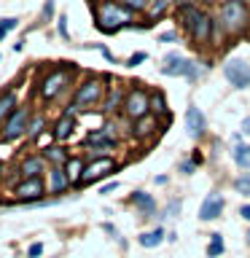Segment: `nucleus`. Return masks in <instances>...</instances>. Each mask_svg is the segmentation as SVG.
<instances>
[{"instance_id":"nucleus-1","label":"nucleus","mask_w":250,"mask_h":258,"mask_svg":"<svg viewBox=\"0 0 250 258\" xmlns=\"http://www.w3.org/2000/svg\"><path fill=\"white\" fill-rule=\"evenodd\" d=\"M94 22L100 32H118L121 27H127L132 22V11L124 3H113V0H105L94 8Z\"/></svg>"},{"instance_id":"nucleus-2","label":"nucleus","mask_w":250,"mask_h":258,"mask_svg":"<svg viewBox=\"0 0 250 258\" xmlns=\"http://www.w3.org/2000/svg\"><path fill=\"white\" fill-rule=\"evenodd\" d=\"M250 22V11L245 0H223L221 3V27L229 35H239Z\"/></svg>"},{"instance_id":"nucleus-3","label":"nucleus","mask_w":250,"mask_h":258,"mask_svg":"<svg viewBox=\"0 0 250 258\" xmlns=\"http://www.w3.org/2000/svg\"><path fill=\"white\" fill-rule=\"evenodd\" d=\"M124 116L132 118V121H140L145 116H151V97L145 89H129L127 97H124Z\"/></svg>"},{"instance_id":"nucleus-4","label":"nucleus","mask_w":250,"mask_h":258,"mask_svg":"<svg viewBox=\"0 0 250 258\" xmlns=\"http://www.w3.org/2000/svg\"><path fill=\"white\" fill-rule=\"evenodd\" d=\"M113 172H116V161H113L110 156H97V159H92L84 167V175H81L78 185H92V183L102 180V177H108Z\"/></svg>"},{"instance_id":"nucleus-5","label":"nucleus","mask_w":250,"mask_h":258,"mask_svg":"<svg viewBox=\"0 0 250 258\" xmlns=\"http://www.w3.org/2000/svg\"><path fill=\"white\" fill-rule=\"evenodd\" d=\"M70 84V70L68 68H59V70H51L48 76L40 81V97L46 102H51L54 97H59V92Z\"/></svg>"},{"instance_id":"nucleus-6","label":"nucleus","mask_w":250,"mask_h":258,"mask_svg":"<svg viewBox=\"0 0 250 258\" xmlns=\"http://www.w3.org/2000/svg\"><path fill=\"white\" fill-rule=\"evenodd\" d=\"M185 32H189V38H191L197 46H207L210 40H213V32H215L213 16H210L207 11H199V16L191 22V27L185 30Z\"/></svg>"},{"instance_id":"nucleus-7","label":"nucleus","mask_w":250,"mask_h":258,"mask_svg":"<svg viewBox=\"0 0 250 258\" xmlns=\"http://www.w3.org/2000/svg\"><path fill=\"white\" fill-rule=\"evenodd\" d=\"M102 94H105V86H102V81L100 78H86L84 84H81L78 89H76V102L78 108H89V105H97L102 100Z\"/></svg>"},{"instance_id":"nucleus-8","label":"nucleus","mask_w":250,"mask_h":258,"mask_svg":"<svg viewBox=\"0 0 250 258\" xmlns=\"http://www.w3.org/2000/svg\"><path fill=\"white\" fill-rule=\"evenodd\" d=\"M27 126H30V108H16L3 124V140L14 143L16 137L27 135Z\"/></svg>"},{"instance_id":"nucleus-9","label":"nucleus","mask_w":250,"mask_h":258,"mask_svg":"<svg viewBox=\"0 0 250 258\" xmlns=\"http://www.w3.org/2000/svg\"><path fill=\"white\" fill-rule=\"evenodd\" d=\"M223 76L234 89H247L250 86V62L245 59H229L223 64Z\"/></svg>"},{"instance_id":"nucleus-10","label":"nucleus","mask_w":250,"mask_h":258,"mask_svg":"<svg viewBox=\"0 0 250 258\" xmlns=\"http://www.w3.org/2000/svg\"><path fill=\"white\" fill-rule=\"evenodd\" d=\"M164 76H185V78H197V64L191 59H185L180 54H167L164 64H161Z\"/></svg>"},{"instance_id":"nucleus-11","label":"nucleus","mask_w":250,"mask_h":258,"mask_svg":"<svg viewBox=\"0 0 250 258\" xmlns=\"http://www.w3.org/2000/svg\"><path fill=\"white\" fill-rule=\"evenodd\" d=\"M223 210H226V199H223V194H218V191H210L205 202L199 205V221H218V218L223 215Z\"/></svg>"},{"instance_id":"nucleus-12","label":"nucleus","mask_w":250,"mask_h":258,"mask_svg":"<svg viewBox=\"0 0 250 258\" xmlns=\"http://www.w3.org/2000/svg\"><path fill=\"white\" fill-rule=\"evenodd\" d=\"M14 194H16V199H19V202H38L48 191H46L43 177H27V180H22L19 185H16Z\"/></svg>"},{"instance_id":"nucleus-13","label":"nucleus","mask_w":250,"mask_h":258,"mask_svg":"<svg viewBox=\"0 0 250 258\" xmlns=\"http://www.w3.org/2000/svg\"><path fill=\"white\" fill-rule=\"evenodd\" d=\"M185 129H189V135L194 140L205 137V132H207V118L197 105H189V108H185Z\"/></svg>"},{"instance_id":"nucleus-14","label":"nucleus","mask_w":250,"mask_h":258,"mask_svg":"<svg viewBox=\"0 0 250 258\" xmlns=\"http://www.w3.org/2000/svg\"><path fill=\"white\" fill-rule=\"evenodd\" d=\"M19 175H22V180H27V177H43L46 175V159L38 156V153L24 156L19 164Z\"/></svg>"},{"instance_id":"nucleus-15","label":"nucleus","mask_w":250,"mask_h":258,"mask_svg":"<svg viewBox=\"0 0 250 258\" xmlns=\"http://www.w3.org/2000/svg\"><path fill=\"white\" fill-rule=\"evenodd\" d=\"M86 145L89 148H113L116 145V132H113V126H102V129H94V132L86 135Z\"/></svg>"},{"instance_id":"nucleus-16","label":"nucleus","mask_w":250,"mask_h":258,"mask_svg":"<svg viewBox=\"0 0 250 258\" xmlns=\"http://www.w3.org/2000/svg\"><path fill=\"white\" fill-rule=\"evenodd\" d=\"M48 185H46V191L48 194H65L70 188V177H68V172H65V167H51L48 169Z\"/></svg>"},{"instance_id":"nucleus-17","label":"nucleus","mask_w":250,"mask_h":258,"mask_svg":"<svg viewBox=\"0 0 250 258\" xmlns=\"http://www.w3.org/2000/svg\"><path fill=\"white\" fill-rule=\"evenodd\" d=\"M129 202L140 210L143 218H153V213H156V199H153L151 194H145V191H135L132 197H129Z\"/></svg>"},{"instance_id":"nucleus-18","label":"nucleus","mask_w":250,"mask_h":258,"mask_svg":"<svg viewBox=\"0 0 250 258\" xmlns=\"http://www.w3.org/2000/svg\"><path fill=\"white\" fill-rule=\"evenodd\" d=\"M40 156L46 159V164H51V167H65L70 161V153L62 148V145H48V148H43V153Z\"/></svg>"},{"instance_id":"nucleus-19","label":"nucleus","mask_w":250,"mask_h":258,"mask_svg":"<svg viewBox=\"0 0 250 258\" xmlns=\"http://www.w3.org/2000/svg\"><path fill=\"white\" fill-rule=\"evenodd\" d=\"M73 129H76V116H68V113H65V116L54 124L51 135H54V140L62 143V140H68V137L73 135Z\"/></svg>"},{"instance_id":"nucleus-20","label":"nucleus","mask_w":250,"mask_h":258,"mask_svg":"<svg viewBox=\"0 0 250 258\" xmlns=\"http://www.w3.org/2000/svg\"><path fill=\"white\" fill-rule=\"evenodd\" d=\"M161 242H164V229L161 226H156V229H151V231H143L140 237H137V245L140 247H159Z\"/></svg>"},{"instance_id":"nucleus-21","label":"nucleus","mask_w":250,"mask_h":258,"mask_svg":"<svg viewBox=\"0 0 250 258\" xmlns=\"http://www.w3.org/2000/svg\"><path fill=\"white\" fill-rule=\"evenodd\" d=\"M19 108V102H16V94L14 92H6V94H0V124H6L8 116Z\"/></svg>"},{"instance_id":"nucleus-22","label":"nucleus","mask_w":250,"mask_h":258,"mask_svg":"<svg viewBox=\"0 0 250 258\" xmlns=\"http://www.w3.org/2000/svg\"><path fill=\"white\" fill-rule=\"evenodd\" d=\"M84 161H81L78 156H70V161L65 164V172H68V177H70V183L73 185H78L81 183V175H84Z\"/></svg>"},{"instance_id":"nucleus-23","label":"nucleus","mask_w":250,"mask_h":258,"mask_svg":"<svg viewBox=\"0 0 250 258\" xmlns=\"http://www.w3.org/2000/svg\"><path fill=\"white\" fill-rule=\"evenodd\" d=\"M156 132V118H151V116H145L140 121H135V126H132V135L135 137H148Z\"/></svg>"},{"instance_id":"nucleus-24","label":"nucleus","mask_w":250,"mask_h":258,"mask_svg":"<svg viewBox=\"0 0 250 258\" xmlns=\"http://www.w3.org/2000/svg\"><path fill=\"white\" fill-rule=\"evenodd\" d=\"M169 6H172V0H151L148 8H145V14H148V19H161L167 11H169Z\"/></svg>"},{"instance_id":"nucleus-25","label":"nucleus","mask_w":250,"mask_h":258,"mask_svg":"<svg viewBox=\"0 0 250 258\" xmlns=\"http://www.w3.org/2000/svg\"><path fill=\"white\" fill-rule=\"evenodd\" d=\"M223 250H226L223 237H221L218 231H213V234H210V242H207V255H210V258H221Z\"/></svg>"},{"instance_id":"nucleus-26","label":"nucleus","mask_w":250,"mask_h":258,"mask_svg":"<svg viewBox=\"0 0 250 258\" xmlns=\"http://www.w3.org/2000/svg\"><path fill=\"white\" fill-rule=\"evenodd\" d=\"M124 92H121V86H113V92H110V97L105 100V108L102 110H108V113H113V110H118V108H124Z\"/></svg>"},{"instance_id":"nucleus-27","label":"nucleus","mask_w":250,"mask_h":258,"mask_svg":"<svg viewBox=\"0 0 250 258\" xmlns=\"http://www.w3.org/2000/svg\"><path fill=\"white\" fill-rule=\"evenodd\" d=\"M231 156H234V161H237L239 167H245V169H250V145H245V143L234 145Z\"/></svg>"},{"instance_id":"nucleus-28","label":"nucleus","mask_w":250,"mask_h":258,"mask_svg":"<svg viewBox=\"0 0 250 258\" xmlns=\"http://www.w3.org/2000/svg\"><path fill=\"white\" fill-rule=\"evenodd\" d=\"M234 191H237V194H242V197H247V199H250V172L239 175L237 180H234Z\"/></svg>"},{"instance_id":"nucleus-29","label":"nucleus","mask_w":250,"mask_h":258,"mask_svg":"<svg viewBox=\"0 0 250 258\" xmlns=\"http://www.w3.org/2000/svg\"><path fill=\"white\" fill-rule=\"evenodd\" d=\"M151 110L156 113V116H164V113H167V100H164V94H161V92H156L151 97Z\"/></svg>"},{"instance_id":"nucleus-30","label":"nucleus","mask_w":250,"mask_h":258,"mask_svg":"<svg viewBox=\"0 0 250 258\" xmlns=\"http://www.w3.org/2000/svg\"><path fill=\"white\" fill-rule=\"evenodd\" d=\"M43 126H46V121H43V116H38V118H30L27 135H30V137H40V135H43Z\"/></svg>"},{"instance_id":"nucleus-31","label":"nucleus","mask_w":250,"mask_h":258,"mask_svg":"<svg viewBox=\"0 0 250 258\" xmlns=\"http://www.w3.org/2000/svg\"><path fill=\"white\" fill-rule=\"evenodd\" d=\"M121 3H124L132 14H140V11H145V8H148L151 0H121Z\"/></svg>"},{"instance_id":"nucleus-32","label":"nucleus","mask_w":250,"mask_h":258,"mask_svg":"<svg viewBox=\"0 0 250 258\" xmlns=\"http://www.w3.org/2000/svg\"><path fill=\"white\" fill-rule=\"evenodd\" d=\"M180 207H183V202H180V199H172V202L167 205V210H164V215H161V218H177Z\"/></svg>"},{"instance_id":"nucleus-33","label":"nucleus","mask_w":250,"mask_h":258,"mask_svg":"<svg viewBox=\"0 0 250 258\" xmlns=\"http://www.w3.org/2000/svg\"><path fill=\"white\" fill-rule=\"evenodd\" d=\"M56 30H59L62 40H70V32H68V16L59 14V19H56Z\"/></svg>"},{"instance_id":"nucleus-34","label":"nucleus","mask_w":250,"mask_h":258,"mask_svg":"<svg viewBox=\"0 0 250 258\" xmlns=\"http://www.w3.org/2000/svg\"><path fill=\"white\" fill-rule=\"evenodd\" d=\"M54 3H56V0H46V3H43V11H40V19H43V22H48L54 16Z\"/></svg>"},{"instance_id":"nucleus-35","label":"nucleus","mask_w":250,"mask_h":258,"mask_svg":"<svg viewBox=\"0 0 250 258\" xmlns=\"http://www.w3.org/2000/svg\"><path fill=\"white\" fill-rule=\"evenodd\" d=\"M43 255V242H32L27 247V258H40Z\"/></svg>"},{"instance_id":"nucleus-36","label":"nucleus","mask_w":250,"mask_h":258,"mask_svg":"<svg viewBox=\"0 0 250 258\" xmlns=\"http://www.w3.org/2000/svg\"><path fill=\"white\" fill-rule=\"evenodd\" d=\"M145 59H148V54H145V51H137V54H132V56L127 59V64H129V68H137V64L145 62Z\"/></svg>"},{"instance_id":"nucleus-37","label":"nucleus","mask_w":250,"mask_h":258,"mask_svg":"<svg viewBox=\"0 0 250 258\" xmlns=\"http://www.w3.org/2000/svg\"><path fill=\"white\" fill-rule=\"evenodd\" d=\"M16 24H19V19H14V16H6V19H0V27H3L6 32H11Z\"/></svg>"},{"instance_id":"nucleus-38","label":"nucleus","mask_w":250,"mask_h":258,"mask_svg":"<svg viewBox=\"0 0 250 258\" xmlns=\"http://www.w3.org/2000/svg\"><path fill=\"white\" fill-rule=\"evenodd\" d=\"M194 167H197V164H194L191 159H189V161H180V172H183V175H191V172H194Z\"/></svg>"},{"instance_id":"nucleus-39","label":"nucleus","mask_w":250,"mask_h":258,"mask_svg":"<svg viewBox=\"0 0 250 258\" xmlns=\"http://www.w3.org/2000/svg\"><path fill=\"white\" fill-rule=\"evenodd\" d=\"M116 188H118V183L113 180V183H105L102 188H100V194H113V191H116Z\"/></svg>"},{"instance_id":"nucleus-40","label":"nucleus","mask_w":250,"mask_h":258,"mask_svg":"<svg viewBox=\"0 0 250 258\" xmlns=\"http://www.w3.org/2000/svg\"><path fill=\"white\" fill-rule=\"evenodd\" d=\"M239 215H242V221L250 223V205H242V207H239Z\"/></svg>"},{"instance_id":"nucleus-41","label":"nucleus","mask_w":250,"mask_h":258,"mask_svg":"<svg viewBox=\"0 0 250 258\" xmlns=\"http://www.w3.org/2000/svg\"><path fill=\"white\" fill-rule=\"evenodd\" d=\"M242 135H250V116L242 121Z\"/></svg>"},{"instance_id":"nucleus-42","label":"nucleus","mask_w":250,"mask_h":258,"mask_svg":"<svg viewBox=\"0 0 250 258\" xmlns=\"http://www.w3.org/2000/svg\"><path fill=\"white\" fill-rule=\"evenodd\" d=\"M197 6H213V3H218V0H194Z\"/></svg>"},{"instance_id":"nucleus-43","label":"nucleus","mask_w":250,"mask_h":258,"mask_svg":"<svg viewBox=\"0 0 250 258\" xmlns=\"http://www.w3.org/2000/svg\"><path fill=\"white\" fill-rule=\"evenodd\" d=\"M177 35H175V32H164V35H161V40H175Z\"/></svg>"},{"instance_id":"nucleus-44","label":"nucleus","mask_w":250,"mask_h":258,"mask_svg":"<svg viewBox=\"0 0 250 258\" xmlns=\"http://www.w3.org/2000/svg\"><path fill=\"white\" fill-rule=\"evenodd\" d=\"M6 35H8V32H6V30H3V27H0V40H3V38H6Z\"/></svg>"},{"instance_id":"nucleus-45","label":"nucleus","mask_w":250,"mask_h":258,"mask_svg":"<svg viewBox=\"0 0 250 258\" xmlns=\"http://www.w3.org/2000/svg\"><path fill=\"white\" fill-rule=\"evenodd\" d=\"M245 242H247V247H250V229H247V234H245Z\"/></svg>"},{"instance_id":"nucleus-46","label":"nucleus","mask_w":250,"mask_h":258,"mask_svg":"<svg viewBox=\"0 0 250 258\" xmlns=\"http://www.w3.org/2000/svg\"><path fill=\"white\" fill-rule=\"evenodd\" d=\"M0 177H3V164H0Z\"/></svg>"}]
</instances>
